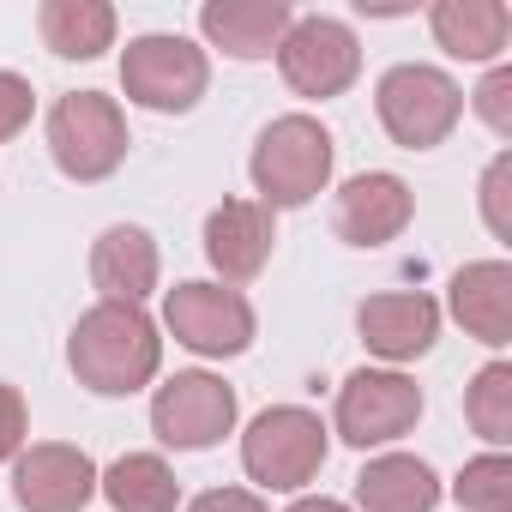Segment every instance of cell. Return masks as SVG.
Returning <instances> with one entry per match:
<instances>
[{
	"mask_svg": "<svg viewBox=\"0 0 512 512\" xmlns=\"http://www.w3.org/2000/svg\"><path fill=\"white\" fill-rule=\"evenodd\" d=\"M97 488H103V500H109L115 512H175V500H181V482H175V470H169L157 452H127V458H115V464L97 476Z\"/></svg>",
	"mask_w": 512,
	"mask_h": 512,
	"instance_id": "44dd1931",
	"label": "cell"
},
{
	"mask_svg": "<svg viewBox=\"0 0 512 512\" xmlns=\"http://www.w3.org/2000/svg\"><path fill=\"white\" fill-rule=\"evenodd\" d=\"M452 314L470 338L488 350L512 344V266L506 260H476L452 278Z\"/></svg>",
	"mask_w": 512,
	"mask_h": 512,
	"instance_id": "e0dca14e",
	"label": "cell"
},
{
	"mask_svg": "<svg viewBox=\"0 0 512 512\" xmlns=\"http://www.w3.org/2000/svg\"><path fill=\"white\" fill-rule=\"evenodd\" d=\"M464 416H470V428H476L488 446H506V440H512V368H506V362H488V368L470 380Z\"/></svg>",
	"mask_w": 512,
	"mask_h": 512,
	"instance_id": "7402d4cb",
	"label": "cell"
},
{
	"mask_svg": "<svg viewBox=\"0 0 512 512\" xmlns=\"http://www.w3.org/2000/svg\"><path fill=\"white\" fill-rule=\"evenodd\" d=\"M31 85L19 79V73H0V139H13V133H25V121H31Z\"/></svg>",
	"mask_w": 512,
	"mask_h": 512,
	"instance_id": "cb8c5ba5",
	"label": "cell"
},
{
	"mask_svg": "<svg viewBox=\"0 0 512 512\" xmlns=\"http://www.w3.org/2000/svg\"><path fill=\"white\" fill-rule=\"evenodd\" d=\"M91 284L103 290V302H127L139 308L157 290V241L133 223H115L97 235L91 247Z\"/></svg>",
	"mask_w": 512,
	"mask_h": 512,
	"instance_id": "2e32d148",
	"label": "cell"
},
{
	"mask_svg": "<svg viewBox=\"0 0 512 512\" xmlns=\"http://www.w3.org/2000/svg\"><path fill=\"white\" fill-rule=\"evenodd\" d=\"M235 428V392L217 374H175L151 398V434L175 452H205Z\"/></svg>",
	"mask_w": 512,
	"mask_h": 512,
	"instance_id": "9c48e42d",
	"label": "cell"
},
{
	"mask_svg": "<svg viewBox=\"0 0 512 512\" xmlns=\"http://www.w3.org/2000/svg\"><path fill=\"white\" fill-rule=\"evenodd\" d=\"M25 398H19V386H0V464L7 458H19V446H25Z\"/></svg>",
	"mask_w": 512,
	"mask_h": 512,
	"instance_id": "d4e9b609",
	"label": "cell"
},
{
	"mask_svg": "<svg viewBox=\"0 0 512 512\" xmlns=\"http://www.w3.org/2000/svg\"><path fill=\"white\" fill-rule=\"evenodd\" d=\"M278 67L296 97H344L362 73V49H356L350 25L314 13V19H290V31L278 43Z\"/></svg>",
	"mask_w": 512,
	"mask_h": 512,
	"instance_id": "52a82bcc",
	"label": "cell"
},
{
	"mask_svg": "<svg viewBox=\"0 0 512 512\" xmlns=\"http://www.w3.org/2000/svg\"><path fill=\"white\" fill-rule=\"evenodd\" d=\"M410 211H416L410 187H404L398 175L374 169V175H356V181L338 187V211H332V223H338V235H344L350 247H386L392 235H404Z\"/></svg>",
	"mask_w": 512,
	"mask_h": 512,
	"instance_id": "5bb4252c",
	"label": "cell"
},
{
	"mask_svg": "<svg viewBox=\"0 0 512 512\" xmlns=\"http://www.w3.org/2000/svg\"><path fill=\"white\" fill-rule=\"evenodd\" d=\"M500 181H506V157L488 169V223H494V235H506V211H500Z\"/></svg>",
	"mask_w": 512,
	"mask_h": 512,
	"instance_id": "83f0119b",
	"label": "cell"
},
{
	"mask_svg": "<svg viewBox=\"0 0 512 512\" xmlns=\"http://www.w3.org/2000/svg\"><path fill=\"white\" fill-rule=\"evenodd\" d=\"M49 151H55L61 175H73V181H103V175H115L121 157H127L121 103L103 97V91H67V97L49 109Z\"/></svg>",
	"mask_w": 512,
	"mask_h": 512,
	"instance_id": "5b68a950",
	"label": "cell"
},
{
	"mask_svg": "<svg viewBox=\"0 0 512 512\" xmlns=\"http://www.w3.org/2000/svg\"><path fill=\"white\" fill-rule=\"evenodd\" d=\"M163 326L193 356H241L253 344V308L223 284H175L163 296Z\"/></svg>",
	"mask_w": 512,
	"mask_h": 512,
	"instance_id": "ba28073f",
	"label": "cell"
},
{
	"mask_svg": "<svg viewBox=\"0 0 512 512\" xmlns=\"http://www.w3.org/2000/svg\"><path fill=\"white\" fill-rule=\"evenodd\" d=\"M211 85V61L205 49H193L187 37H133L127 55H121V91L139 103V109H157V115H187Z\"/></svg>",
	"mask_w": 512,
	"mask_h": 512,
	"instance_id": "8992f818",
	"label": "cell"
},
{
	"mask_svg": "<svg viewBox=\"0 0 512 512\" xmlns=\"http://www.w3.org/2000/svg\"><path fill=\"white\" fill-rule=\"evenodd\" d=\"M416 416H422V386L392 368H362L338 386V434L362 452L410 434Z\"/></svg>",
	"mask_w": 512,
	"mask_h": 512,
	"instance_id": "30bf717a",
	"label": "cell"
},
{
	"mask_svg": "<svg viewBox=\"0 0 512 512\" xmlns=\"http://www.w3.org/2000/svg\"><path fill=\"white\" fill-rule=\"evenodd\" d=\"M428 25H434V43L458 61H494L506 49V31H512L500 0H440L428 13Z\"/></svg>",
	"mask_w": 512,
	"mask_h": 512,
	"instance_id": "d6986e66",
	"label": "cell"
},
{
	"mask_svg": "<svg viewBox=\"0 0 512 512\" xmlns=\"http://www.w3.org/2000/svg\"><path fill=\"white\" fill-rule=\"evenodd\" d=\"M452 500L464 512H512V458H500V452L470 458L452 482Z\"/></svg>",
	"mask_w": 512,
	"mask_h": 512,
	"instance_id": "603a6c76",
	"label": "cell"
},
{
	"mask_svg": "<svg viewBox=\"0 0 512 512\" xmlns=\"http://www.w3.org/2000/svg\"><path fill=\"white\" fill-rule=\"evenodd\" d=\"M356 326H362V344L386 362H416L434 350L440 338V308L422 296V290H392V296H368L356 308Z\"/></svg>",
	"mask_w": 512,
	"mask_h": 512,
	"instance_id": "4fadbf2b",
	"label": "cell"
},
{
	"mask_svg": "<svg viewBox=\"0 0 512 512\" xmlns=\"http://www.w3.org/2000/svg\"><path fill=\"white\" fill-rule=\"evenodd\" d=\"M506 97H512V73H506V67H494V73H488V85L476 91V109H482V121H488L494 133H512V109H506Z\"/></svg>",
	"mask_w": 512,
	"mask_h": 512,
	"instance_id": "484cf974",
	"label": "cell"
},
{
	"mask_svg": "<svg viewBox=\"0 0 512 512\" xmlns=\"http://www.w3.org/2000/svg\"><path fill=\"white\" fill-rule=\"evenodd\" d=\"M187 512H266V500L247 494V488H211V494H199Z\"/></svg>",
	"mask_w": 512,
	"mask_h": 512,
	"instance_id": "4316f807",
	"label": "cell"
},
{
	"mask_svg": "<svg viewBox=\"0 0 512 512\" xmlns=\"http://www.w3.org/2000/svg\"><path fill=\"white\" fill-rule=\"evenodd\" d=\"M290 512H350L344 500H326V494H308V500H296Z\"/></svg>",
	"mask_w": 512,
	"mask_h": 512,
	"instance_id": "f1b7e54d",
	"label": "cell"
},
{
	"mask_svg": "<svg viewBox=\"0 0 512 512\" xmlns=\"http://www.w3.org/2000/svg\"><path fill=\"white\" fill-rule=\"evenodd\" d=\"M37 31H43L49 55L97 61L115 43V7H103V0H49V7L37 13Z\"/></svg>",
	"mask_w": 512,
	"mask_h": 512,
	"instance_id": "ffe728a7",
	"label": "cell"
},
{
	"mask_svg": "<svg viewBox=\"0 0 512 512\" xmlns=\"http://www.w3.org/2000/svg\"><path fill=\"white\" fill-rule=\"evenodd\" d=\"M199 31L235 61H266V55H278V43L290 31V7L284 0H205Z\"/></svg>",
	"mask_w": 512,
	"mask_h": 512,
	"instance_id": "9a60e30c",
	"label": "cell"
},
{
	"mask_svg": "<svg viewBox=\"0 0 512 512\" xmlns=\"http://www.w3.org/2000/svg\"><path fill=\"white\" fill-rule=\"evenodd\" d=\"M67 362L79 374V386H91L97 398H133L157 362H163V338L145 320V308L127 302H97L91 314H79L73 338H67Z\"/></svg>",
	"mask_w": 512,
	"mask_h": 512,
	"instance_id": "6da1fadb",
	"label": "cell"
},
{
	"mask_svg": "<svg viewBox=\"0 0 512 512\" xmlns=\"http://www.w3.org/2000/svg\"><path fill=\"white\" fill-rule=\"evenodd\" d=\"M272 211L253 205V199H223L211 217H205V260L223 272V284H247L260 278L266 260H272Z\"/></svg>",
	"mask_w": 512,
	"mask_h": 512,
	"instance_id": "7c38bea8",
	"label": "cell"
},
{
	"mask_svg": "<svg viewBox=\"0 0 512 512\" xmlns=\"http://www.w3.org/2000/svg\"><path fill=\"white\" fill-rule=\"evenodd\" d=\"M97 494V464L79 446H31L13 464V500L25 512H85Z\"/></svg>",
	"mask_w": 512,
	"mask_h": 512,
	"instance_id": "8fae6325",
	"label": "cell"
},
{
	"mask_svg": "<svg viewBox=\"0 0 512 512\" xmlns=\"http://www.w3.org/2000/svg\"><path fill=\"white\" fill-rule=\"evenodd\" d=\"M241 464L260 488L296 494L326 464V422L314 410H302V404H278L241 434Z\"/></svg>",
	"mask_w": 512,
	"mask_h": 512,
	"instance_id": "3957f363",
	"label": "cell"
},
{
	"mask_svg": "<svg viewBox=\"0 0 512 512\" xmlns=\"http://www.w3.org/2000/svg\"><path fill=\"white\" fill-rule=\"evenodd\" d=\"M326 181H332V133L314 115H278L253 145V187H260L266 211L308 205Z\"/></svg>",
	"mask_w": 512,
	"mask_h": 512,
	"instance_id": "7a4b0ae2",
	"label": "cell"
},
{
	"mask_svg": "<svg viewBox=\"0 0 512 512\" xmlns=\"http://www.w3.org/2000/svg\"><path fill=\"white\" fill-rule=\"evenodd\" d=\"M356 506L362 512H434L440 506V482L422 458L410 452H386L356 476Z\"/></svg>",
	"mask_w": 512,
	"mask_h": 512,
	"instance_id": "ac0fdd59",
	"label": "cell"
},
{
	"mask_svg": "<svg viewBox=\"0 0 512 512\" xmlns=\"http://www.w3.org/2000/svg\"><path fill=\"white\" fill-rule=\"evenodd\" d=\"M374 109H380V127H386L404 151H434V145L458 127V115H464V91H458L440 67L404 61V67H392V73L380 79Z\"/></svg>",
	"mask_w": 512,
	"mask_h": 512,
	"instance_id": "277c9868",
	"label": "cell"
}]
</instances>
